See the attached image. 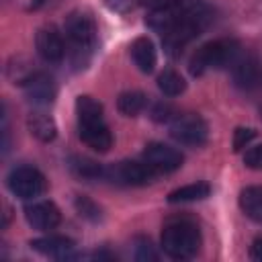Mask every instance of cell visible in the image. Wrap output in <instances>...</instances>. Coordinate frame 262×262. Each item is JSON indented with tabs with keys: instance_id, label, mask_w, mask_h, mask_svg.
Listing matches in <instances>:
<instances>
[{
	"instance_id": "cell-4",
	"label": "cell",
	"mask_w": 262,
	"mask_h": 262,
	"mask_svg": "<svg viewBox=\"0 0 262 262\" xmlns=\"http://www.w3.org/2000/svg\"><path fill=\"white\" fill-rule=\"evenodd\" d=\"M63 33L70 41V45L74 47V53L80 57L82 53H90L94 43H96V23L90 14L74 10L68 14V18L63 20Z\"/></svg>"
},
{
	"instance_id": "cell-26",
	"label": "cell",
	"mask_w": 262,
	"mask_h": 262,
	"mask_svg": "<svg viewBox=\"0 0 262 262\" xmlns=\"http://www.w3.org/2000/svg\"><path fill=\"white\" fill-rule=\"evenodd\" d=\"M174 117H176V111H174V106L168 104V102H158V104H154V108H151V119L158 121V123H170Z\"/></svg>"
},
{
	"instance_id": "cell-29",
	"label": "cell",
	"mask_w": 262,
	"mask_h": 262,
	"mask_svg": "<svg viewBox=\"0 0 262 262\" xmlns=\"http://www.w3.org/2000/svg\"><path fill=\"white\" fill-rule=\"evenodd\" d=\"M143 6H147L149 10H162V8H174L178 6L180 0H139Z\"/></svg>"
},
{
	"instance_id": "cell-3",
	"label": "cell",
	"mask_w": 262,
	"mask_h": 262,
	"mask_svg": "<svg viewBox=\"0 0 262 262\" xmlns=\"http://www.w3.org/2000/svg\"><path fill=\"white\" fill-rule=\"evenodd\" d=\"M201 248V231L192 221H170L162 231V250L174 260H188Z\"/></svg>"
},
{
	"instance_id": "cell-2",
	"label": "cell",
	"mask_w": 262,
	"mask_h": 262,
	"mask_svg": "<svg viewBox=\"0 0 262 262\" xmlns=\"http://www.w3.org/2000/svg\"><path fill=\"white\" fill-rule=\"evenodd\" d=\"M242 45L235 39H215L205 45H201L190 61L188 70L192 76H203L207 70H219V68H231L233 61L242 53Z\"/></svg>"
},
{
	"instance_id": "cell-16",
	"label": "cell",
	"mask_w": 262,
	"mask_h": 262,
	"mask_svg": "<svg viewBox=\"0 0 262 262\" xmlns=\"http://www.w3.org/2000/svg\"><path fill=\"white\" fill-rule=\"evenodd\" d=\"M29 131L39 139V141H53L55 135H57V127H55V121L45 115V113H31L29 115Z\"/></svg>"
},
{
	"instance_id": "cell-21",
	"label": "cell",
	"mask_w": 262,
	"mask_h": 262,
	"mask_svg": "<svg viewBox=\"0 0 262 262\" xmlns=\"http://www.w3.org/2000/svg\"><path fill=\"white\" fill-rule=\"evenodd\" d=\"M145 104H147V98H145V94L139 92V90L123 92V94H119V100H117V108H119L123 115H127V117L139 115V113L145 108Z\"/></svg>"
},
{
	"instance_id": "cell-12",
	"label": "cell",
	"mask_w": 262,
	"mask_h": 262,
	"mask_svg": "<svg viewBox=\"0 0 262 262\" xmlns=\"http://www.w3.org/2000/svg\"><path fill=\"white\" fill-rule=\"evenodd\" d=\"M80 129V139L94 151H108L113 145V135L106 127L104 121H94V123H78Z\"/></svg>"
},
{
	"instance_id": "cell-30",
	"label": "cell",
	"mask_w": 262,
	"mask_h": 262,
	"mask_svg": "<svg viewBox=\"0 0 262 262\" xmlns=\"http://www.w3.org/2000/svg\"><path fill=\"white\" fill-rule=\"evenodd\" d=\"M133 4H135V0H106V6L117 12H127L133 8Z\"/></svg>"
},
{
	"instance_id": "cell-20",
	"label": "cell",
	"mask_w": 262,
	"mask_h": 262,
	"mask_svg": "<svg viewBox=\"0 0 262 262\" xmlns=\"http://www.w3.org/2000/svg\"><path fill=\"white\" fill-rule=\"evenodd\" d=\"M76 115H78V123L104 121L102 104L98 100H94L92 96H78L76 98Z\"/></svg>"
},
{
	"instance_id": "cell-14",
	"label": "cell",
	"mask_w": 262,
	"mask_h": 262,
	"mask_svg": "<svg viewBox=\"0 0 262 262\" xmlns=\"http://www.w3.org/2000/svg\"><path fill=\"white\" fill-rule=\"evenodd\" d=\"M231 70V76H233V82L239 86V88H252L254 82L258 80V59L254 53H248L246 49L239 53V57L233 61V66L229 68Z\"/></svg>"
},
{
	"instance_id": "cell-22",
	"label": "cell",
	"mask_w": 262,
	"mask_h": 262,
	"mask_svg": "<svg viewBox=\"0 0 262 262\" xmlns=\"http://www.w3.org/2000/svg\"><path fill=\"white\" fill-rule=\"evenodd\" d=\"M158 88L166 94V96H180L186 90V82L184 78L176 72V70H164L158 76Z\"/></svg>"
},
{
	"instance_id": "cell-18",
	"label": "cell",
	"mask_w": 262,
	"mask_h": 262,
	"mask_svg": "<svg viewBox=\"0 0 262 262\" xmlns=\"http://www.w3.org/2000/svg\"><path fill=\"white\" fill-rule=\"evenodd\" d=\"M211 194V186L207 182H192V184H184L176 190H172L168 194L170 203H190V201H201L207 199Z\"/></svg>"
},
{
	"instance_id": "cell-28",
	"label": "cell",
	"mask_w": 262,
	"mask_h": 262,
	"mask_svg": "<svg viewBox=\"0 0 262 262\" xmlns=\"http://www.w3.org/2000/svg\"><path fill=\"white\" fill-rule=\"evenodd\" d=\"M244 164L252 170H262V143L246 149L244 154Z\"/></svg>"
},
{
	"instance_id": "cell-5",
	"label": "cell",
	"mask_w": 262,
	"mask_h": 262,
	"mask_svg": "<svg viewBox=\"0 0 262 262\" xmlns=\"http://www.w3.org/2000/svg\"><path fill=\"white\" fill-rule=\"evenodd\" d=\"M6 184H8V190L14 196L23 199V201H35L47 188L45 176L37 168H33V166H18V168H14L8 174Z\"/></svg>"
},
{
	"instance_id": "cell-31",
	"label": "cell",
	"mask_w": 262,
	"mask_h": 262,
	"mask_svg": "<svg viewBox=\"0 0 262 262\" xmlns=\"http://www.w3.org/2000/svg\"><path fill=\"white\" fill-rule=\"evenodd\" d=\"M250 258L262 262V237L254 239V244H252V248H250Z\"/></svg>"
},
{
	"instance_id": "cell-32",
	"label": "cell",
	"mask_w": 262,
	"mask_h": 262,
	"mask_svg": "<svg viewBox=\"0 0 262 262\" xmlns=\"http://www.w3.org/2000/svg\"><path fill=\"white\" fill-rule=\"evenodd\" d=\"M49 0H31V4H29V10H37V8H41V6H45Z\"/></svg>"
},
{
	"instance_id": "cell-10",
	"label": "cell",
	"mask_w": 262,
	"mask_h": 262,
	"mask_svg": "<svg viewBox=\"0 0 262 262\" xmlns=\"http://www.w3.org/2000/svg\"><path fill=\"white\" fill-rule=\"evenodd\" d=\"M35 47H37V53L45 61H49V63H57L66 55L63 37L59 35V31L55 27H43V29H39L37 35H35Z\"/></svg>"
},
{
	"instance_id": "cell-7",
	"label": "cell",
	"mask_w": 262,
	"mask_h": 262,
	"mask_svg": "<svg viewBox=\"0 0 262 262\" xmlns=\"http://www.w3.org/2000/svg\"><path fill=\"white\" fill-rule=\"evenodd\" d=\"M158 176V172L143 160V162H119L108 168H104V178L117 184H127V186H141L151 182Z\"/></svg>"
},
{
	"instance_id": "cell-13",
	"label": "cell",
	"mask_w": 262,
	"mask_h": 262,
	"mask_svg": "<svg viewBox=\"0 0 262 262\" xmlns=\"http://www.w3.org/2000/svg\"><path fill=\"white\" fill-rule=\"evenodd\" d=\"M31 248L43 256L49 258H57V260H66V258H74V242L70 237L63 235H47V237H39L31 242Z\"/></svg>"
},
{
	"instance_id": "cell-33",
	"label": "cell",
	"mask_w": 262,
	"mask_h": 262,
	"mask_svg": "<svg viewBox=\"0 0 262 262\" xmlns=\"http://www.w3.org/2000/svg\"><path fill=\"white\" fill-rule=\"evenodd\" d=\"M260 113H262V108H260Z\"/></svg>"
},
{
	"instance_id": "cell-9",
	"label": "cell",
	"mask_w": 262,
	"mask_h": 262,
	"mask_svg": "<svg viewBox=\"0 0 262 262\" xmlns=\"http://www.w3.org/2000/svg\"><path fill=\"white\" fill-rule=\"evenodd\" d=\"M25 217L33 229L39 231H51L59 225L61 213L51 201H37L25 207Z\"/></svg>"
},
{
	"instance_id": "cell-23",
	"label": "cell",
	"mask_w": 262,
	"mask_h": 262,
	"mask_svg": "<svg viewBox=\"0 0 262 262\" xmlns=\"http://www.w3.org/2000/svg\"><path fill=\"white\" fill-rule=\"evenodd\" d=\"M70 168H72V170H74L78 176H82V178H88V180L104 176V168H102L100 164H96V162L88 160V158H72V164H70Z\"/></svg>"
},
{
	"instance_id": "cell-25",
	"label": "cell",
	"mask_w": 262,
	"mask_h": 262,
	"mask_svg": "<svg viewBox=\"0 0 262 262\" xmlns=\"http://www.w3.org/2000/svg\"><path fill=\"white\" fill-rule=\"evenodd\" d=\"M135 260L139 262H147V260H158V254L154 252V246L149 244V239L137 237L135 239Z\"/></svg>"
},
{
	"instance_id": "cell-27",
	"label": "cell",
	"mask_w": 262,
	"mask_h": 262,
	"mask_svg": "<svg viewBox=\"0 0 262 262\" xmlns=\"http://www.w3.org/2000/svg\"><path fill=\"white\" fill-rule=\"evenodd\" d=\"M256 137V131L250 129V127H237L233 131V149L235 151H242L244 147H248V143Z\"/></svg>"
},
{
	"instance_id": "cell-1",
	"label": "cell",
	"mask_w": 262,
	"mask_h": 262,
	"mask_svg": "<svg viewBox=\"0 0 262 262\" xmlns=\"http://www.w3.org/2000/svg\"><path fill=\"white\" fill-rule=\"evenodd\" d=\"M211 18H213V14L205 4H194V6L180 10L174 27L166 35H162L166 51L170 55H180L182 47L188 45L192 39H196L209 27Z\"/></svg>"
},
{
	"instance_id": "cell-8",
	"label": "cell",
	"mask_w": 262,
	"mask_h": 262,
	"mask_svg": "<svg viewBox=\"0 0 262 262\" xmlns=\"http://www.w3.org/2000/svg\"><path fill=\"white\" fill-rule=\"evenodd\" d=\"M143 160L158 172V174H168L174 172L182 166V154L166 143L151 141L143 149Z\"/></svg>"
},
{
	"instance_id": "cell-15",
	"label": "cell",
	"mask_w": 262,
	"mask_h": 262,
	"mask_svg": "<svg viewBox=\"0 0 262 262\" xmlns=\"http://www.w3.org/2000/svg\"><path fill=\"white\" fill-rule=\"evenodd\" d=\"M131 57H133V61H135L139 72H143V74L154 72L156 61H158V53H156L154 41L147 39V37H137L131 43Z\"/></svg>"
},
{
	"instance_id": "cell-6",
	"label": "cell",
	"mask_w": 262,
	"mask_h": 262,
	"mask_svg": "<svg viewBox=\"0 0 262 262\" xmlns=\"http://www.w3.org/2000/svg\"><path fill=\"white\" fill-rule=\"evenodd\" d=\"M170 135L188 147H201L207 143L209 137V127L203 117L186 113V115H176L170 121Z\"/></svg>"
},
{
	"instance_id": "cell-19",
	"label": "cell",
	"mask_w": 262,
	"mask_h": 262,
	"mask_svg": "<svg viewBox=\"0 0 262 262\" xmlns=\"http://www.w3.org/2000/svg\"><path fill=\"white\" fill-rule=\"evenodd\" d=\"M178 14H180V10H178L176 6H174V8L151 10V12L147 14L145 23H147V27H151L154 31H158L160 35H166V33L174 27V23L178 20Z\"/></svg>"
},
{
	"instance_id": "cell-11",
	"label": "cell",
	"mask_w": 262,
	"mask_h": 262,
	"mask_svg": "<svg viewBox=\"0 0 262 262\" xmlns=\"http://www.w3.org/2000/svg\"><path fill=\"white\" fill-rule=\"evenodd\" d=\"M25 96L29 102L37 104V106H47L55 100V94H57V88H55V82L51 76L43 74V72H35L25 84Z\"/></svg>"
},
{
	"instance_id": "cell-24",
	"label": "cell",
	"mask_w": 262,
	"mask_h": 262,
	"mask_svg": "<svg viewBox=\"0 0 262 262\" xmlns=\"http://www.w3.org/2000/svg\"><path fill=\"white\" fill-rule=\"evenodd\" d=\"M76 209H78L80 217H84L88 221H98L100 219V209L86 196H78L76 199Z\"/></svg>"
},
{
	"instance_id": "cell-17",
	"label": "cell",
	"mask_w": 262,
	"mask_h": 262,
	"mask_svg": "<svg viewBox=\"0 0 262 262\" xmlns=\"http://www.w3.org/2000/svg\"><path fill=\"white\" fill-rule=\"evenodd\" d=\"M239 207L252 221L262 223V186H248L239 192Z\"/></svg>"
}]
</instances>
